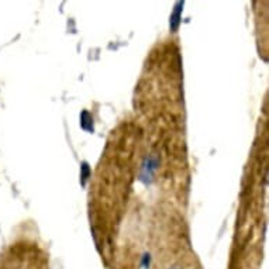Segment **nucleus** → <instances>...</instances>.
Instances as JSON below:
<instances>
[]
</instances>
